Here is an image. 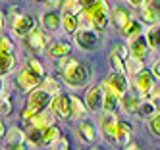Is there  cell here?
<instances>
[{
  "label": "cell",
  "mask_w": 160,
  "mask_h": 150,
  "mask_svg": "<svg viewBox=\"0 0 160 150\" xmlns=\"http://www.w3.org/2000/svg\"><path fill=\"white\" fill-rule=\"evenodd\" d=\"M108 19H110V10L106 0H97L93 6L83 8L81 12V21L87 27H93L97 31H104L108 27Z\"/></svg>",
  "instance_id": "cell-1"
},
{
  "label": "cell",
  "mask_w": 160,
  "mask_h": 150,
  "mask_svg": "<svg viewBox=\"0 0 160 150\" xmlns=\"http://www.w3.org/2000/svg\"><path fill=\"white\" fill-rule=\"evenodd\" d=\"M58 67H60V71H62V77L66 81V85H70V87H81L87 83V69L83 64H79L77 60H73V58H60V62H58Z\"/></svg>",
  "instance_id": "cell-2"
},
{
  "label": "cell",
  "mask_w": 160,
  "mask_h": 150,
  "mask_svg": "<svg viewBox=\"0 0 160 150\" xmlns=\"http://www.w3.org/2000/svg\"><path fill=\"white\" fill-rule=\"evenodd\" d=\"M52 94L47 90V89H35V90H31L29 92V96H27V106L23 110V119L31 121L33 118H35L37 114L44 112V108L50 106V102H52Z\"/></svg>",
  "instance_id": "cell-3"
},
{
  "label": "cell",
  "mask_w": 160,
  "mask_h": 150,
  "mask_svg": "<svg viewBox=\"0 0 160 150\" xmlns=\"http://www.w3.org/2000/svg\"><path fill=\"white\" fill-rule=\"evenodd\" d=\"M73 41H75V44L81 50H87L89 52V50H95L97 46L100 44L102 35H100V31H97L93 27H87V29H79L73 35Z\"/></svg>",
  "instance_id": "cell-4"
},
{
  "label": "cell",
  "mask_w": 160,
  "mask_h": 150,
  "mask_svg": "<svg viewBox=\"0 0 160 150\" xmlns=\"http://www.w3.org/2000/svg\"><path fill=\"white\" fill-rule=\"evenodd\" d=\"M102 89L112 92V94H116L118 98H122L123 94H128V89H129L128 75H122V73L114 71L112 75H108L104 81H102Z\"/></svg>",
  "instance_id": "cell-5"
},
{
  "label": "cell",
  "mask_w": 160,
  "mask_h": 150,
  "mask_svg": "<svg viewBox=\"0 0 160 150\" xmlns=\"http://www.w3.org/2000/svg\"><path fill=\"white\" fill-rule=\"evenodd\" d=\"M154 73L152 71H148V69H141V71H137L135 77H133V85L135 89L139 90V94L143 96H148V94H152V90H154Z\"/></svg>",
  "instance_id": "cell-6"
},
{
  "label": "cell",
  "mask_w": 160,
  "mask_h": 150,
  "mask_svg": "<svg viewBox=\"0 0 160 150\" xmlns=\"http://www.w3.org/2000/svg\"><path fill=\"white\" fill-rule=\"evenodd\" d=\"M39 83H42V77L37 75L35 71H31L29 67H23V69L18 73V77H16V85H18L19 90L31 92V90H35V89L39 87Z\"/></svg>",
  "instance_id": "cell-7"
},
{
  "label": "cell",
  "mask_w": 160,
  "mask_h": 150,
  "mask_svg": "<svg viewBox=\"0 0 160 150\" xmlns=\"http://www.w3.org/2000/svg\"><path fill=\"white\" fill-rule=\"evenodd\" d=\"M50 110L54 112L56 118H72V96L66 94H56L50 102Z\"/></svg>",
  "instance_id": "cell-8"
},
{
  "label": "cell",
  "mask_w": 160,
  "mask_h": 150,
  "mask_svg": "<svg viewBox=\"0 0 160 150\" xmlns=\"http://www.w3.org/2000/svg\"><path fill=\"white\" fill-rule=\"evenodd\" d=\"M35 29V19L31 16H23L19 14L14 17V23H12V31L16 37H27V35Z\"/></svg>",
  "instance_id": "cell-9"
},
{
  "label": "cell",
  "mask_w": 160,
  "mask_h": 150,
  "mask_svg": "<svg viewBox=\"0 0 160 150\" xmlns=\"http://www.w3.org/2000/svg\"><path fill=\"white\" fill-rule=\"evenodd\" d=\"M25 44L29 46L33 52H42V50H47V46H48V37H47L42 31H39V29L35 27V29H33L27 37H25Z\"/></svg>",
  "instance_id": "cell-10"
},
{
  "label": "cell",
  "mask_w": 160,
  "mask_h": 150,
  "mask_svg": "<svg viewBox=\"0 0 160 150\" xmlns=\"http://www.w3.org/2000/svg\"><path fill=\"white\" fill-rule=\"evenodd\" d=\"M148 41H147V37H137V39H133V41H129V54H131V58H137V60H145L147 58V54H148Z\"/></svg>",
  "instance_id": "cell-11"
},
{
  "label": "cell",
  "mask_w": 160,
  "mask_h": 150,
  "mask_svg": "<svg viewBox=\"0 0 160 150\" xmlns=\"http://www.w3.org/2000/svg\"><path fill=\"white\" fill-rule=\"evenodd\" d=\"M118 118L114 112H104L100 118V127H102V133H104L108 138H116V129H118Z\"/></svg>",
  "instance_id": "cell-12"
},
{
  "label": "cell",
  "mask_w": 160,
  "mask_h": 150,
  "mask_svg": "<svg viewBox=\"0 0 160 150\" xmlns=\"http://www.w3.org/2000/svg\"><path fill=\"white\" fill-rule=\"evenodd\" d=\"M102 102H104V92H102V87H91L87 90L85 96V104L91 112H97L98 108H102Z\"/></svg>",
  "instance_id": "cell-13"
},
{
  "label": "cell",
  "mask_w": 160,
  "mask_h": 150,
  "mask_svg": "<svg viewBox=\"0 0 160 150\" xmlns=\"http://www.w3.org/2000/svg\"><path fill=\"white\" fill-rule=\"evenodd\" d=\"M72 52V44L68 41H52L48 44V56L50 58H66Z\"/></svg>",
  "instance_id": "cell-14"
},
{
  "label": "cell",
  "mask_w": 160,
  "mask_h": 150,
  "mask_svg": "<svg viewBox=\"0 0 160 150\" xmlns=\"http://www.w3.org/2000/svg\"><path fill=\"white\" fill-rule=\"evenodd\" d=\"M131 19H133V17H131V14L128 12V8H123V6H116V8L112 10V23H114V25H116L120 31H122L125 25H128Z\"/></svg>",
  "instance_id": "cell-15"
},
{
  "label": "cell",
  "mask_w": 160,
  "mask_h": 150,
  "mask_svg": "<svg viewBox=\"0 0 160 150\" xmlns=\"http://www.w3.org/2000/svg\"><path fill=\"white\" fill-rule=\"evenodd\" d=\"M41 23H42V27L44 31H56L60 25H62V17L56 14V12H44V14L41 16Z\"/></svg>",
  "instance_id": "cell-16"
},
{
  "label": "cell",
  "mask_w": 160,
  "mask_h": 150,
  "mask_svg": "<svg viewBox=\"0 0 160 150\" xmlns=\"http://www.w3.org/2000/svg\"><path fill=\"white\" fill-rule=\"evenodd\" d=\"M120 104H122V108H123V112H128V114H137L139 112V108H141V104H143V100L139 98V96H133V94H123L122 98H120Z\"/></svg>",
  "instance_id": "cell-17"
},
{
  "label": "cell",
  "mask_w": 160,
  "mask_h": 150,
  "mask_svg": "<svg viewBox=\"0 0 160 150\" xmlns=\"http://www.w3.org/2000/svg\"><path fill=\"white\" fill-rule=\"evenodd\" d=\"M79 23H81V19H79L75 14H70V12H64L62 14V29L68 33V35H75L79 29Z\"/></svg>",
  "instance_id": "cell-18"
},
{
  "label": "cell",
  "mask_w": 160,
  "mask_h": 150,
  "mask_svg": "<svg viewBox=\"0 0 160 150\" xmlns=\"http://www.w3.org/2000/svg\"><path fill=\"white\" fill-rule=\"evenodd\" d=\"M118 144L128 146L131 141V125L128 121H118V129H116V138H114Z\"/></svg>",
  "instance_id": "cell-19"
},
{
  "label": "cell",
  "mask_w": 160,
  "mask_h": 150,
  "mask_svg": "<svg viewBox=\"0 0 160 150\" xmlns=\"http://www.w3.org/2000/svg\"><path fill=\"white\" fill-rule=\"evenodd\" d=\"M122 35H123L128 41H133V39H137V37H141V35H143V25H141V21L131 19L128 25L122 29Z\"/></svg>",
  "instance_id": "cell-20"
},
{
  "label": "cell",
  "mask_w": 160,
  "mask_h": 150,
  "mask_svg": "<svg viewBox=\"0 0 160 150\" xmlns=\"http://www.w3.org/2000/svg\"><path fill=\"white\" fill-rule=\"evenodd\" d=\"M16 69V58L14 54H6V52H0V73L8 75V73H12Z\"/></svg>",
  "instance_id": "cell-21"
},
{
  "label": "cell",
  "mask_w": 160,
  "mask_h": 150,
  "mask_svg": "<svg viewBox=\"0 0 160 150\" xmlns=\"http://www.w3.org/2000/svg\"><path fill=\"white\" fill-rule=\"evenodd\" d=\"M54 121V112H41L37 114L35 118L31 119V125H35V127H41V129H47V127H50Z\"/></svg>",
  "instance_id": "cell-22"
},
{
  "label": "cell",
  "mask_w": 160,
  "mask_h": 150,
  "mask_svg": "<svg viewBox=\"0 0 160 150\" xmlns=\"http://www.w3.org/2000/svg\"><path fill=\"white\" fill-rule=\"evenodd\" d=\"M110 65L116 73H122V75H128L129 73V67L125 65V60L118 54V52H112L110 54Z\"/></svg>",
  "instance_id": "cell-23"
},
{
  "label": "cell",
  "mask_w": 160,
  "mask_h": 150,
  "mask_svg": "<svg viewBox=\"0 0 160 150\" xmlns=\"http://www.w3.org/2000/svg\"><path fill=\"white\" fill-rule=\"evenodd\" d=\"M25 135H27V138H29V143H31V144H35V146L44 144V129H41V127L31 125Z\"/></svg>",
  "instance_id": "cell-24"
},
{
  "label": "cell",
  "mask_w": 160,
  "mask_h": 150,
  "mask_svg": "<svg viewBox=\"0 0 160 150\" xmlns=\"http://www.w3.org/2000/svg\"><path fill=\"white\" fill-rule=\"evenodd\" d=\"M85 115H87V104H83L77 96H72V118L81 119Z\"/></svg>",
  "instance_id": "cell-25"
},
{
  "label": "cell",
  "mask_w": 160,
  "mask_h": 150,
  "mask_svg": "<svg viewBox=\"0 0 160 150\" xmlns=\"http://www.w3.org/2000/svg\"><path fill=\"white\" fill-rule=\"evenodd\" d=\"M60 137H62L60 129L54 127V125H50V127L44 129V144H47V146H56V143L60 141Z\"/></svg>",
  "instance_id": "cell-26"
},
{
  "label": "cell",
  "mask_w": 160,
  "mask_h": 150,
  "mask_svg": "<svg viewBox=\"0 0 160 150\" xmlns=\"http://www.w3.org/2000/svg\"><path fill=\"white\" fill-rule=\"evenodd\" d=\"M147 41H148V46L151 48H160V23L156 25H151V29L147 31Z\"/></svg>",
  "instance_id": "cell-27"
},
{
  "label": "cell",
  "mask_w": 160,
  "mask_h": 150,
  "mask_svg": "<svg viewBox=\"0 0 160 150\" xmlns=\"http://www.w3.org/2000/svg\"><path fill=\"white\" fill-rule=\"evenodd\" d=\"M79 133H81L83 141H87V143H93L95 138H97V129H95V125L91 123V121H81Z\"/></svg>",
  "instance_id": "cell-28"
},
{
  "label": "cell",
  "mask_w": 160,
  "mask_h": 150,
  "mask_svg": "<svg viewBox=\"0 0 160 150\" xmlns=\"http://www.w3.org/2000/svg\"><path fill=\"white\" fill-rule=\"evenodd\" d=\"M120 104V98L116 94H112V92L104 90V102H102V108H104V112H116Z\"/></svg>",
  "instance_id": "cell-29"
},
{
  "label": "cell",
  "mask_w": 160,
  "mask_h": 150,
  "mask_svg": "<svg viewBox=\"0 0 160 150\" xmlns=\"http://www.w3.org/2000/svg\"><path fill=\"white\" fill-rule=\"evenodd\" d=\"M141 19H143V23H148V25H156L158 19H160V16L156 14L152 8L143 6V10H141Z\"/></svg>",
  "instance_id": "cell-30"
},
{
  "label": "cell",
  "mask_w": 160,
  "mask_h": 150,
  "mask_svg": "<svg viewBox=\"0 0 160 150\" xmlns=\"http://www.w3.org/2000/svg\"><path fill=\"white\" fill-rule=\"evenodd\" d=\"M154 112H156V106L152 104V100H143V104H141V108H139L137 114H139L143 119H147V118L151 119L152 115H154Z\"/></svg>",
  "instance_id": "cell-31"
},
{
  "label": "cell",
  "mask_w": 160,
  "mask_h": 150,
  "mask_svg": "<svg viewBox=\"0 0 160 150\" xmlns=\"http://www.w3.org/2000/svg\"><path fill=\"white\" fill-rule=\"evenodd\" d=\"M42 89H47L52 96L60 94V87H58V83H56L52 77H48V75H44V77H42Z\"/></svg>",
  "instance_id": "cell-32"
},
{
  "label": "cell",
  "mask_w": 160,
  "mask_h": 150,
  "mask_svg": "<svg viewBox=\"0 0 160 150\" xmlns=\"http://www.w3.org/2000/svg\"><path fill=\"white\" fill-rule=\"evenodd\" d=\"M64 12H70V14H81L83 12V6H81V2L79 0H66L64 2Z\"/></svg>",
  "instance_id": "cell-33"
},
{
  "label": "cell",
  "mask_w": 160,
  "mask_h": 150,
  "mask_svg": "<svg viewBox=\"0 0 160 150\" xmlns=\"http://www.w3.org/2000/svg\"><path fill=\"white\" fill-rule=\"evenodd\" d=\"M27 135H23L18 127H12L10 129V133H8V137H6V143H23V138H25Z\"/></svg>",
  "instance_id": "cell-34"
},
{
  "label": "cell",
  "mask_w": 160,
  "mask_h": 150,
  "mask_svg": "<svg viewBox=\"0 0 160 150\" xmlns=\"http://www.w3.org/2000/svg\"><path fill=\"white\" fill-rule=\"evenodd\" d=\"M148 129H151V133H152V135L160 137V114L152 115V118L148 119Z\"/></svg>",
  "instance_id": "cell-35"
},
{
  "label": "cell",
  "mask_w": 160,
  "mask_h": 150,
  "mask_svg": "<svg viewBox=\"0 0 160 150\" xmlns=\"http://www.w3.org/2000/svg\"><path fill=\"white\" fill-rule=\"evenodd\" d=\"M27 67L31 69V71H35L37 75L44 77V69H42L41 62H39V60H35V58H29V60H27Z\"/></svg>",
  "instance_id": "cell-36"
},
{
  "label": "cell",
  "mask_w": 160,
  "mask_h": 150,
  "mask_svg": "<svg viewBox=\"0 0 160 150\" xmlns=\"http://www.w3.org/2000/svg\"><path fill=\"white\" fill-rule=\"evenodd\" d=\"M12 50H14V44H12V41H10L6 35H2V41H0V52H6V54H12Z\"/></svg>",
  "instance_id": "cell-37"
},
{
  "label": "cell",
  "mask_w": 160,
  "mask_h": 150,
  "mask_svg": "<svg viewBox=\"0 0 160 150\" xmlns=\"http://www.w3.org/2000/svg\"><path fill=\"white\" fill-rule=\"evenodd\" d=\"M141 62L143 60H137V58H131V62H129V71H133V73H137V71H141Z\"/></svg>",
  "instance_id": "cell-38"
},
{
  "label": "cell",
  "mask_w": 160,
  "mask_h": 150,
  "mask_svg": "<svg viewBox=\"0 0 160 150\" xmlns=\"http://www.w3.org/2000/svg\"><path fill=\"white\" fill-rule=\"evenodd\" d=\"M2 114H4V115H10V114H12V104H10L8 98H2Z\"/></svg>",
  "instance_id": "cell-39"
},
{
  "label": "cell",
  "mask_w": 160,
  "mask_h": 150,
  "mask_svg": "<svg viewBox=\"0 0 160 150\" xmlns=\"http://www.w3.org/2000/svg\"><path fill=\"white\" fill-rule=\"evenodd\" d=\"M4 150H25V144L23 143H8Z\"/></svg>",
  "instance_id": "cell-40"
},
{
  "label": "cell",
  "mask_w": 160,
  "mask_h": 150,
  "mask_svg": "<svg viewBox=\"0 0 160 150\" xmlns=\"http://www.w3.org/2000/svg\"><path fill=\"white\" fill-rule=\"evenodd\" d=\"M145 6H148V8H152L156 14L160 16V0H147V4Z\"/></svg>",
  "instance_id": "cell-41"
},
{
  "label": "cell",
  "mask_w": 160,
  "mask_h": 150,
  "mask_svg": "<svg viewBox=\"0 0 160 150\" xmlns=\"http://www.w3.org/2000/svg\"><path fill=\"white\" fill-rule=\"evenodd\" d=\"M151 100H152V104L156 106V110H160V90H156L154 94L151 96Z\"/></svg>",
  "instance_id": "cell-42"
},
{
  "label": "cell",
  "mask_w": 160,
  "mask_h": 150,
  "mask_svg": "<svg viewBox=\"0 0 160 150\" xmlns=\"http://www.w3.org/2000/svg\"><path fill=\"white\" fill-rule=\"evenodd\" d=\"M151 71L154 73V77H156V79H160V60H156V62L152 64V69H151Z\"/></svg>",
  "instance_id": "cell-43"
},
{
  "label": "cell",
  "mask_w": 160,
  "mask_h": 150,
  "mask_svg": "<svg viewBox=\"0 0 160 150\" xmlns=\"http://www.w3.org/2000/svg\"><path fill=\"white\" fill-rule=\"evenodd\" d=\"M128 4L133 8H143V4H147V0H128Z\"/></svg>",
  "instance_id": "cell-44"
},
{
  "label": "cell",
  "mask_w": 160,
  "mask_h": 150,
  "mask_svg": "<svg viewBox=\"0 0 160 150\" xmlns=\"http://www.w3.org/2000/svg\"><path fill=\"white\" fill-rule=\"evenodd\" d=\"M116 52L123 58V60H125V58H128V52H125V48H123V46L122 44H116Z\"/></svg>",
  "instance_id": "cell-45"
},
{
  "label": "cell",
  "mask_w": 160,
  "mask_h": 150,
  "mask_svg": "<svg viewBox=\"0 0 160 150\" xmlns=\"http://www.w3.org/2000/svg\"><path fill=\"white\" fill-rule=\"evenodd\" d=\"M79 2H81V6H83V8H89V6H93L97 0H79Z\"/></svg>",
  "instance_id": "cell-46"
},
{
  "label": "cell",
  "mask_w": 160,
  "mask_h": 150,
  "mask_svg": "<svg viewBox=\"0 0 160 150\" xmlns=\"http://www.w3.org/2000/svg\"><path fill=\"white\" fill-rule=\"evenodd\" d=\"M123 150H141V148H139V146H137V144H131V143H129V144H128V146H125Z\"/></svg>",
  "instance_id": "cell-47"
},
{
  "label": "cell",
  "mask_w": 160,
  "mask_h": 150,
  "mask_svg": "<svg viewBox=\"0 0 160 150\" xmlns=\"http://www.w3.org/2000/svg\"><path fill=\"white\" fill-rule=\"evenodd\" d=\"M48 2H50V6L56 8V6H60V4H62V0H48Z\"/></svg>",
  "instance_id": "cell-48"
},
{
  "label": "cell",
  "mask_w": 160,
  "mask_h": 150,
  "mask_svg": "<svg viewBox=\"0 0 160 150\" xmlns=\"http://www.w3.org/2000/svg\"><path fill=\"white\" fill-rule=\"evenodd\" d=\"M58 150H70V148H68V146H60Z\"/></svg>",
  "instance_id": "cell-49"
},
{
  "label": "cell",
  "mask_w": 160,
  "mask_h": 150,
  "mask_svg": "<svg viewBox=\"0 0 160 150\" xmlns=\"http://www.w3.org/2000/svg\"><path fill=\"white\" fill-rule=\"evenodd\" d=\"M33 2H44V0H33Z\"/></svg>",
  "instance_id": "cell-50"
},
{
  "label": "cell",
  "mask_w": 160,
  "mask_h": 150,
  "mask_svg": "<svg viewBox=\"0 0 160 150\" xmlns=\"http://www.w3.org/2000/svg\"><path fill=\"white\" fill-rule=\"evenodd\" d=\"M91 150H100V148H91Z\"/></svg>",
  "instance_id": "cell-51"
}]
</instances>
